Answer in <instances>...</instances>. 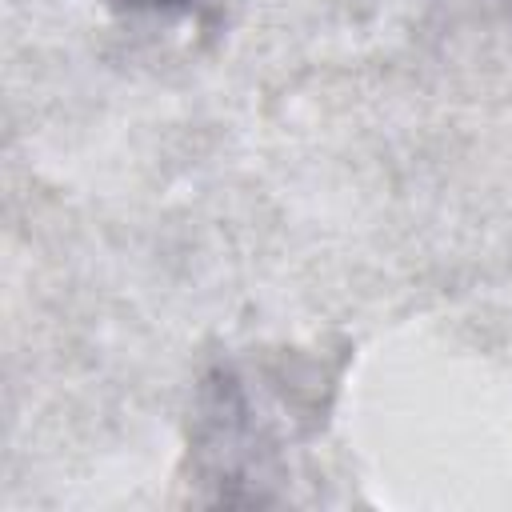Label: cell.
I'll return each mask as SVG.
<instances>
[{
	"label": "cell",
	"mask_w": 512,
	"mask_h": 512,
	"mask_svg": "<svg viewBox=\"0 0 512 512\" xmlns=\"http://www.w3.org/2000/svg\"><path fill=\"white\" fill-rule=\"evenodd\" d=\"M128 4H136V8H176L184 0H128Z\"/></svg>",
	"instance_id": "6da1fadb"
}]
</instances>
